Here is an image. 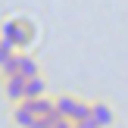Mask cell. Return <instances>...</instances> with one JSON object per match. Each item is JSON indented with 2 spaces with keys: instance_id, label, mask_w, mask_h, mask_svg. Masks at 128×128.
I'll return each mask as SVG.
<instances>
[{
  "instance_id": "8fae6325",
  "label": "cell",
  "mask_w": 128,
  "mask_h": 128,
  "mask_svg": "<svg viewBox=\"0 0 128 128\" xmlns=\"http://www.w3.org/2000/svg\"><path fill=\"white\" fill-rule=\"evenodd\" d=\"M88 116H91V103H81V100H78V106H75V116H72V125H75V122H81V119H88Z\"/></svg>"
},
{
  "instance_id": "7a4b0ae2",
  "label": "cell",
  "mask_w": 128,
  "mask_h": 128,
  "mask_svg": "<svg viewBox=\"0 0 128 128\" xmlns=\"http://www.w3.org/2000/svg\"><path fill=\"white\" fill-rule=\"evenodd\" d=\"M91 116H94V122H97L100 128H110L112 122H116V112H112L110 103H91Z\"/></svg>"
},
{
  "instance_id": "7c38bea8",
  "label": "cell",
  "mask_w": 128,
  "mask_h": 128,
  "mask_svg": "<svg viewBox=\"0 0 128 128\" xmlns=\"http://www.w3.org/2000/svg\"><path fill=\"white\" fill-rule=\"evenodd\" d=\"M12 60H16V50H12V47H3V44H0V69H3V66H10Z\"/></svg>"
},
{
  "instance_id": "5b68a950",
  "label": "cell",
  "mask_w": 128,
  "mask_h": 128,
  "mask_svg": "<svg viewBox=\"0 0 128 128\" xmlns=\"http://www.w3.org/2000/svg\"><path fill=\"white\" fill-rule=\"evenodd\" d=\"M12 122H16L19 128H31V122H34V112H31L28 100H22V103H16V110H12Z\"/></svg>"
},
{
  "instance_id": "30bf717a",
  "label": "cell",
  "mask_w": 128,
  "mask_h": 128,
  "mask_svg": "<svg viewBox=\"0 0 128 128\" xmlns=\"http://www.w3.org/2000/svg\"><path fill=\"white\" fill-rule=\"evenodd\" d=\"M56 119H60V112H50V116H38L34 122H31V128H53Z\"/></svg>"
},
{
  "instance_id": "9c48e42d",
  "label": "cell",
  "mask_w": 128,
  "mask_h": 128,
  "mask_svg": "<svg viewBox=\"0 0 128 128\" xmlns=\"http://www.w3.org/2000/svg\"><path fill=\"white\" fill-rule=\"evenodd\" d=\"M28 106H31V112H34V119H38V116H50V112H56V110H53V100H47V97L28 100Z\"/></svg>"
},
{
  "instance_id": "52a82bcc",
  "label": "cell",
  "mask_w": 128,
  "mask_h": 128,
  "mask_svg": "<svg viewBox=\"0 0 128 128\" xmlns=\"http://www.w3.org/2000/svg\"><path fill=\"white\" fill-rule=\"evenodd\" d=\"M0 44L16 50V19H6V22H0Z\"/></svg>"
},
{
  "instance_id": "5bb4252c",
  "label": "cell",
  "mask_w": 128,
  "mask_h": 128,
  "mask_svg": "<svg viewBox=\"0 0 128 128\" xmlns=\"http://www.w3.org/2000/svg\"><path fill=\"white\" fill-rule=\"evenodd\" d=\"M72 128H75V125H72Z\"/></svg>"
},
{
  "instance_id": "8992f818",
  "label": "cell",
  "mask_w": 128,
  "mask_h": 128,
  "mask_svg": "<svg viewBox=\"0 0 128 128\" xmlns=\"http://www.w3.org/2000/svg\"><path fill=\"white\" fill-rule=\"evenodd\" d=\"M75 106H78L75 97H56V100H53V110L60 112L62 119H69V122H72V116H75Z\"/></svg>"
},
{
  "instance_id": "ba28073f",
  "label": "cell",
  "mask_w": 128,
  "mask_h": 128,
  "mask_svg": "<svg viewBox=\"0 0 128 128\" xmlns=\"http://www.w3.org/2000/svg\"><path fill=\"white\" fill-rule=\"evenodd\" d=\"M44 91H47V84H44L41 75H34V78L25 81V100H38V97H44Z\"/></svg>"
},
{
  "instance_id": "277c9868",
  "label": "cell",
  "mask_w": 128,
  "mask_h": 128,
  "mask_svg": "<svg viewBox=\"0 0 128 128\" xmlns=\"http://www.w3.org/2000/svg\"><path fill=\"white\" fill-rule=\"evenodd\" d=\"M16 72L22 75L25 81L34 78V75H38V62H34V56H28V53H16Z\"/></svg>"
},
{
  "instance_id": "6da1fadb",
  "label": "cell",
  "mask_w": 128,
  "mask_h": 128,
  "mask_svg": "<svg viewBox=\"0 0 128 128\" xmlns=\"http://www.w3.org/2000/svg\"><path fill=\"white\" fill-rule=\"evenodd\" d=\"M34 41V25L28 19H16V50H25Z\"/></svg>"
},
{
  "instance_id": "4fadbf2b",
  "label": "cell",
  "mask_w": 128,
  "mask_h": 128,
  "mask_svg": "<svg viewBox=\"0 0 128 128\" xmlns=\"http://www.w3.org/2000/svg\"><path fill=\"white\" fill-rule=\"evenodd\" d=\"M75 128H100V125L94 122V116H88V119H81V122H75Z\"/></svg>"
},
{
  "instance_id": "3957f363",
  "label": "cell",
  "mask_w": 128,
  "mask_h": 128,
  "mask_svg": "<svg viewBox=\"0 0 128 128\" xmlns=\"http://www.w3.org/2000/svg\"><path fill=\"white\" fill-rule=\"evenodd\" d=\"M6 97H10L12 103H22L25 100V78L22 75H10V78H6Z\"/></svg>"
}]
</instances>
